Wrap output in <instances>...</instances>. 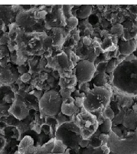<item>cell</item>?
I'll return each mask as SVG.
<instances>
[{"label": "cell", "mask_w": 137, "mask_h": 154, "mask_svg": "<svg viewBox=\"0 0 137 154\" xmlns=\"http://www.w3.org/2000/svg\"><path fill=\"white\" fill-rule=\"evenodd\" d=\"M37 20L35 17V11H23L17 14L16 23L19 28L30 32V29L34 30L35 26L38 25Z\"/></svg>", "instance_id": "ba28073f"}, {"label": "cell", "mask_w": 137, "mask_h": 154, "mask_svg": "<svg viewBox=\"0 0 137 154\" xmlns=\"http://www.w3.org/2000/svg\"><path fill=\"white\" fill-rule=\"evenodd\" d=\"M109 134H105V133H102L101 134L99 135V139L102 142V143H107V140H108V139H109Z\"/></svg>", "instance_id": "e575fe53"}, {"label": "cell", "mask_w": 137, "mask_h": 154, "mask_svg": "<svg viewBox=\"0 0 137 154\" xmlns=\"http://www.w3.org/2000/svg\"><path fill=\"white\" fill-rule=\"evenodd\" d=\"M48 13L45 11H41L39 12V18H45L46 16L48 15Z\"/></svg>", "instance_id": "ee69618b"}, {"label": "cell", "mask_w": 137, "mask_h": 154, "mask_svg": "<svg viewBox=\"0 0 137 154\" xmlns=\"http://www.w3.org/2000/svg\"><path fill=\"white\" fill-rule=\"evenodd\" d=\"M30 78H31V75L26 72L22 74L21 77H20V80L22 81V82H26L30 79Z\"/></svg>", "instance_id": "8d00e7d4"}, {"label": "cell", "mask_w": 137, "mask_h": 154, "mask_svg": "<svg viewBox=\"0 0 137 154\" xmlns=\"http://www.w3.org/2000/svg\"><path fill=\"white\" fill-rule=\"evenodd\" d=\"M6 140L5 137L0 135V152H1L5 147Z\"/></svg>", "instance_id": "74e56055"}, {"label": "cell", "mask_w": 137, "mask_h": 154, "mask_svg": "<svg viewBox=\"0 0 137 154\" xmlns=\"http://www.w3.org/2000/svg\"><path fill=\"white\" fill-rule=\"evenodd\" d=\"M62 103V98L60 92L55 90L46 91L39 101L41 118L57 116L61 112Z\"/></svg>", "instance_id": "5b68a950"}, {"label": "cell", "mask_w": 137, "mask_h": 154, "mask_svg": "<svg viewBox=\"0 0 137 154\" xmlns=\"http://www.w3.org/2000/svg\"><path fill=\"white\" fill-rule=\"evenodd\" d=\"M18 71L19 72V73L20 74H23L25 73H26V67L23 66V65H21V66H19Z\"/></svg>", "instance_id": "7bdbcfd3"}, {"label": "cell", "mask_w": 137, "mask_h": 154, "mask_svg": "<svg viewBox=\"0 0 137 154\" xmlns=\"http://www.w3.org/2000/svg\"><path fill=\"white\" fill-rule=\"evenodd\" d=\"M66 25L67 27L70 29L76 28L78 23V20L76 17L73 16L68 19H66Z\"/></svg>", "instance_id": "f546056e"}, {"label": "cell", "mask_w": 137, "mask_h": 154, "mask_svg": "<svg viewBox=\"0 0 137 154\" xmlns=\"http://www.w3.org/2000/svg\"><path fill=\"white\" fill-rule=\"evenodd\" d=\"M82 42H83V44L84 45L87 46H90V45H91V44H92V41H91V40H90V39L88 37H84V38H83Z\"/></svg>", "instance_id": "b9f144b4"}, {"label": "cell", "mask_w": 137, "mask_h": 154, "mask_svg": "<svg viewBox=\"0 0 137 154\" xmlns=\"http://www.w3.org/2000/svg\"><path fill=\"white\" fill-rule=\"evenodd\" d=\"M125 114H126V111L125 110H121L118 112V114L114 116V119H113L114 124L118 125V124L123 123V119H124V117L125 116Z\"/></svg>", "instance_id": "83f0119b"}, {"label": "cell", "mask_w": 137, "mask_h": 154, "mask_svg": "<svg viewBox=\"0 0 137 154\" xmlns=\"http://www.w3.org/2000/svg\"><path fill=\"white\" fill-rule=\"evenodd\" d=\"M20 74L18 70L11 65L3 67L0 66V83L11 86L19 79Z\"/></svg>", "instance_id": "30bf717a"}, {"label": "cell", "mask_w": 137, "mask_h": 154, "mask_svg": "<svg viewBox=\"0 0 137 154\" xmlns=\"http://www.w3.org/2000/svg\"><path fill=\"white\" fill-rule=\"evenodd\" d=\"M11 105L7 103L0 104V118L10 116L11 114L9 112V110L10 109Z\"/></svg>", "instance_id": "cb8c5ba5"}, {"label": "cell", "mask_w": 137, "mask_h": 154, "mask_svg": "<svg viewBox=\"0 0 137 154\" xmlns=\"http://www.w3.org/2000/svg\"><path fill=\"white\" fill-rule=\"evenodd\" d=\"M5 26V23L2 19H0V29H2Z\"/></svg>", "instance_id": "816d5d0a"}, {"label": "cell", "mask_w": 137, "mask_h": 154, "mask_svg": "<svg viewBox=\"0 0 137 154\" xmlns=\"http://www.w3.org/2000/svg\"><path fill=\"white\" fill-rule=\"evenodd\" d=\"M110 152V150L107 144H104L94 149L92 154H109Z\"/></svg>", "instance_id": "d4e9b609"}, {"label": "cell", "mask_w": 137, "mask_h": 154, "mask_svg": "<svg viewBox=\"0 0 137 154\" xmlns=\"http://www.w3.org/2000/svg\"><path fill=\"white\" fill-rule=\"evenodd\" d=\"M106 143L110 151L116 154H137V128L128 132L124 138H119L112 130Z\"/></svg>", "instance_id": "7a4b0ae2"}, {"label": "cell", "mask_w": 137, "mask_h": 154, "mask_svg": "<svg viewBox=\"0 0 137 154\" xmlns=\"http://www.w3.org/2000/svg\"><path fill=\"white\" fill-rule=\"evenodd\" d=\"M67 147L66 146L62 141L55 139L54 146L52 150L51 153L64 154Z\"/></svg>", "instance_id": "ac0fdd59"}, {"label": "cell", "mask_w": 137, "mask_h": 154, "mask_svg": "<svg viewBox=\"0 0 137 154\" xmlns=\"http://www.w3.org/2000/svg\"><path fill=\"white\" fill-rule=\"evenodd\" d=\"M99 46H100V45H99L98 42L97 41H94L93 42V48L94 49L97 48H98Z\"/></svg>", "instance_id": "f5cc1de1"}, {"label": "cell", "mask_w": 137, "mask_h": 154, "mask_svg": "<svg viewBox=\"0 0 137 154\" xmlns=\"http://www.w3.org/2000/svg\"><path fill=\"white\" fill-rule=\"evenodd\" d=\"M90 144V140L89 139H82L81 142L79 143V146L82 148L86 147L88 145Z\"/></svg>", "instance_id": "f35d334b"}, {"label": "cell", "mask_w": 137, "mask_h": 154, "mask_svg": "<svg viewBox=\"0 0 137 154\" xmlns=\"http://www.w3.org/2000/svg\"><path fill=\"white\" fill-rule=\"evenodd\" d=\"M112 95V90L107 86H94L84 98L83 107L90 112L104 109L109 105Z\"/></svg>", "instance_id": "3957f363"}, {"label": "cell", "mask_w": 137, "mask_h": 154, "mask_svg": "<svg viewBox=\"0 0 137 154\" xmlns=\"http://www.w3.org/2000/svg\"><path fill=\"white\" fill-rule=\"evenodd\" d=\"M53 75H54V77L55 78H58L60 76L59 72H58L57 70H55L54 72H53Z\"/></svg>", "instance_id": "db71d44e"}, {"label": "cell", "mask_w": 137, "mask_h": 154, "mask_svg": "<svg viewBox=\"0 0 137 154\" xmlns=\"http://www.w3.org/2000/svg\"><path fill=\"white\" fill-rule=\"evenodd\" d=\"M104 52V51L102 49V48H101V46H99L97 48L94 49V54L95 56H98L101 55V54H103V53Z\"/></svg>", "instance_id": "ab89813d"}, {"label": "cell", "mask_w": 137, "mask_h": 154, "mask_svg": "<svg viewBox=\"0 0 137 154\" xmlns=\"http://www.w3.org/2000/svg\"><path fill=\"white\" fill-rule=\"evenodd\" d=\"M107 34H108V33H107V32L106 30H103V31L101 32V35H102V36L106 35H107Z\"/></svg>", "instance_id": "11a10c76"}, {"label": "cell", "mask_w": 137, "mask_h": 154, "mask_svg": "<svg viewBox=\"0 0 137 154\" xmlns=\"http://www.w3.org/2000/svg\"><path fill=\"white\" fill-rule=\"evenodd\" d=\"M74 5H63L62 6V11L64 16L66 19L69 18L73 17L71 14V8H73Z\"/></svg>", "instance_id": "4dcf8cb0"}, {"label": "cell", "mask_w": 137, "mask_h": 154, "mask_svg": "<svg viewBox=\"0 0 137 154\" xmlns=\"http://www.w3.org/2000/svg\"><path fill=\"white\" fill-rule=\"evenodd\" d=\"M9 94H15L13 92L11 86L2 85L0 86V104L3 103V99L4 97Z\"/></svg>", "instance_id": "ffe728a7"}, {"label": "cell", "mask_w": 137, "mask_h": 154, "mask_svg": "<svg viewBox=\"0 0 137 154\" xmlns=\"http://www.w3.org/2000/svg\"><path fill=\"white\" fill-rule=\"evenodd\" d=\"M112 85L122 95L137 97V59L123 61L117 66L113 72Z\"/></svg>", "instance_id": "6da1fadb"}, {"label": "cell", "mask_w": 137, "mask_h": 154, "mask_svg": "<svg viewBox=\"0 0 137 154\" xmlns=\"http://www.w3.org/2000/svg\"><path fill=\"white\" fill-rule=\"evenodd\" d=\"M118 48L121 54L126 56L130 55L137 49V40L134 38L126 41L120 39L118 42Z\"/></svg>", "instance_id": "8fae6325"}, {"label": "cell", "mask_w": 137, "mask_h": 154, "mask_svg": "<svg viewBox=\"0 0 137 154\" xmlns=\"http://www.w3.org/2000/svg\"><path fill=\"white\" fill-rule=\"evenodd\" d=\"M102 116L104 117V119H108L113 121L115 116V113L111 107H106L104 108V111L102 113Z\"/></svg>", "instance_id": "4316f807"}, {"label": "cell", "mask_w": 137, "mask_h": 154, "mask_svg": "<svg viewBox=\"0 0 137 154\" xmlns=\"http://www.w3.org/2000/svg\"><path fill=\"white\" fill-rule=\"evenodd\" d=\"M34 144V139L29 135H26L22 138L21 142L18 146V153L19 154H25V151L29 147L33 146Z\"/></svg>", "instance_id": "5bb4252c"}, {"label": "cell", "mask_w": 137, "mask_h": 154, "mask_svg": "<svg viewBox=\"0 0 137 154\" xmlns=\"http://www.w3.org/2000/svg\"><path fill=\"white\" fill-rule=\"evenodd\" d=\"M78 107L74 103H67L63 102L61 107V112L67 116H71L78 110Z\"/></svg>", "instance_id": "9a60e30c"}, {"label": "cell", "mask_w": 137, "mask_h": 154, "mask_svg": "<svg viewBox=\"0 0 137 154\" xmlns=\"http://www.w3.org/2000/svg\"><path fill=\"white\" fill-rule=\"evenodd\" d=\"M126 57H127V56H126V55L121 54V55H118V59H119L120 60H121V62H123V61L125 60Z\"/></svg>", "instance_id": "f907efd6"}, {"label": "cell", "mask_w": 137, "mask_h": 154, "mask_svg": "<svg viewBox=\"0 0 137 154\" xmlns=\"http://www.w3.org/2000/svg\"><path fill=\"white\" fill-rule=\"evenodd\" d=\"M7 127H8L7 123L5 121H4L0 119V131H4Z\"/></svg>", "instance_id": "60d3db41"}, {"label": "cell", "mask_w": 137, "mask_h": 154, "mask_svg": "<svg viewBox=\"0 0 137 154\" xmlns=\"http://www.w3.org/2000/svg\"><path fill=\"white\" fill-rule=\"evenodd\" d=\"M20 6L18 5H13L11 6V11L13 12H16L19 9Z\"/></svg>", "instance_id": "681fc988"}, {"label": "cell", "mask_w": 137, "mask_h": 154, "mask_svg": "<svg viewBox=\"0 0 137 154\" xmlns=\"http://www.w3.org/2000/svg\"><path fill=\"white\" fill-rule=\"evenodd\" d=\"M30 110L31 109L26 102L22 99H15L9 110V112L17 119L21 121L26 119L29 116Z\"/></svg>", "instance_id": "9c48e42d"}, {"label": "cell", "mask_w": 137, "mask_h": 154, "mask_svg": "<svg viewBox=\"0 0 137 154\" xmlns=\"http://www.w3.org/2000/svg\"><path fill=\"white\" fill-rule=\"evenodd\" d=\"M117 61L118 60L117 58H113L107 62L106 67V73L113 72L117 66L118 65Z\"/></svg>", "instance_id": "7402d4cb"}, {"label": "cell", "mask_w": 137, "mask_h": 154, "mask_svg": "<svg viewBox=\"0 0 137 154\" xmlns=\"http://www.w3.org/2000/svg\"><path fill=\"white\" fill-rule=\"evenodd\" d=\"M109 154H116L115 153H114V152H111V151H110V152Z\"/></svg>", "instance_id": "9f6ffc18"}, {"label": "cell", "mask_w": 137, "mask_h": 154, "mask_svg": "<svg viewBox=\"0 0 137 154\" xmlns=\"http://www.w3.org/2000/svg\"><path fill=\"white\" fill-rule=\"evenodd\" d=\"M75 69L77 81L81 83L90 81L96 72V67L93 62L86 60L79 61Z\"/></svg>", "instance_id": "52a82bcc"}, {"label": "cell", "mask_w": 137, "mask_h": 154, "mask_svg": "<svg viewBox=\"0 0 137 154\" xmlns=\"http://www.w3.org/2000/svg\"><path fill=\"white\" fill-rule=\"evenodd\" d=\"M92 11V6L81 5L76 11V17L80 19H85L89 16Z\"/></svg>", "instance_id": "2e32d148"}, {"label": "cell", "mask_w": 137, "mask_h": 154, "mask_svg": "<svg viewBox=\"0 0 137 154\" xmlns=\"http://www.w3.org/2000/svg\"><path fill=\"white\" fill-rule=\"evenodd\" d=\"M55 139L60 140L73 150L79 149V143L83 139L79 127L73 122H67L57 128Z\"/></svg>", "instance_id": "277c9868"}, {"label": "cell", "mask_w": 137, "mask_h": 154, "mask_svg": "<svg viewBox=\"0 0 137 154\" xmlns=\"http://www.w3.org/2000/svg\"><path fill=\"white\" fill-rule=\"evenodd\" d=\"M123 125L129 130H135L137 128V112L133 109H129L126 111Z\"/></svg>", "instance_id": "7c38bea8"}, {"label": "cell", "mask_w": 137, "mask_h": 154, "mask_svg": "<svg viewBox=\"0 0 137 154\" xmlns=\"http://www.w3.org/2000/svg\"><path fill=\"white\" fill-rule=\"evenodd\" d=\"M52 42L54 46L60 45L64 40L62 33H55L52 35Z\"/></svg>", "instance_id": "484cf974"}, {"label": "cell", "mask_w": 137, "mask_h": 154, "mask_svg": "<svg viewBox=\"0 0 137 154\" xmlns=\"http://www.w3.org/2000/svg\"><path fill=\"white\" fill-rule=\"evenodd\" d=\"M79 127L83 139H89L98 128L99 123L96 116L83 107L81 112L78 114L74 122Z\"/></svg>", "instance_id": "8992f818"}, {"label": "cell", "mask_w": 137, "mask_h": 154, "mask_svg": "<svg viewBox=\"0 0 137 154\" xmlns=\"http://www.w3.org/2000/svg\"><path fill=\"white\" fill-rule=\"evenodd\" d=\"M53 46L52 37H48L43 40V50L44 51H47L49 48H51Z\"/></svg>", "instance_id": "1f68e13d"}, {"label": "cell", "mask_w": 137, "mask_h": 154, "mask_svg": "<svg viewBox=\"0 0 137 154\" xmlns=\"http://www.w3.org/2000/svg\"><path fill=\"white\" fill-rule=\"evenodd\" d=\"M93 149H83L81 151V154H92Z\"/></svg>", "instance_id": "f6af8a7d"}, {"label": "cell", "mask_w": 137, "mask_h": 154, "mask_svg": "<svg viewBox=\"0 0 137 154\" xmlns=\"http://www.w3.org/2000/svg\"><path fill=\"white\" fill-rule=\"evenodd\" d=\"M73 38L76 41H78L79 40V39H80V37H79V35L78 34H76H76H74L73 35Z\"/></svg>", "instance_id": "c3c4849f"}, {"label": "cell", "mask_w": 137, "mask_h": 154, "mask_svg": "<svg viewBox=\"0 0 137 154\" xmlns=\"http://www.w3.org/2000/svg\"><path fill=\"white\" fill-rule=\"evenodd\" d=\"M72 88L71 89H69V88H65V89H61L60 93L61 95L62 98V100L64 101L67 98L70 97L71 93H72Z\"/></svg>", "instance_id": "d6a6232c"}, {"label": "cell", "mask_w": 137, "mask_h": 154, "mask_svg": "<svg viewBox=\"0 0 137 154\" xmlns=\"http://www.w3.org/2000/svg\"><path fill=\"white\" fill-rule=\"evenodd\" d=\"M108 82L106 73H97L94 79V83L97 87H103L107 85Z\"/></svg>", "instance_id": "e0dca14e"}, {"label": "cell", "mask_w": 137, "mask_h": 154, "mask_svg": "<svg viewBox=\"0 0 137 154\" xmlns=\"http://www.w3.org/2000/svg\"><path fill=\"white\" fill-rule=\"evenodd\" d=\"M129 11L133 14H137V6H130V7L129 8Z\"/></svg>", "instance_id": "bcb514c9"}, {"label": "cell", "mask_w": 137, "mask_h": 154, "mask_svg": "<svg viewBox=\"0 0 137 154\" xmlns=\"http://www.w3.org/2000/svg\"><path fill=\"white\" fill-rule=\"evenodd\" d=\"M56 119H57L58 126H60V125L66 123L67 122L70 121V118L67 116L64 115L63 113H62V112H61L60 113H59V114L57 116Z\"/></svg>", "instance_id": "f1b7e54d"}, {"label": "cell", "mask_w": 137, "mask_h": 154, "mask_svg": "<svg viewBox=\"0 0 137 154\" xmlns=\"http://www.w3.org/2000/svg\"><path fill=\"white\" fill-rule=\"evenodd\" d=\"M56 58L60 69L64 71H71L74 69V65L73 63L70 60L65 53L61 52L57 54L56 55Z\"/></svg>", "instance_id": "4fadbf2b"}, {"label": "cell", "mask_w": 137, "mask_h": 154, "mask_svg": "<svg viewBox=\"0 0 137 154\" xmlns=\"http://www.w3.org/2000/svg\"><path fill=\"white\" fill-rule=\"evenodd\" d=\"M124 32L123 26L120 23H117L114 25L110 30V33L113 35L120 36Z\"/></svg>", "instance_id": "603a6c76"}, {"label": "cell", "mask_w": 137, "mask_h": 154, "mask_svg": "<svg viewBox=\"0 0 137 154\" xmlns=\"http://www.w3.org/2000/svg\"><path fill=\"white\" fill-rule=\"evenodd\" d=\"M112 121L106 119L104 122L98 127L99 131L102 133L107 134L111 130Z\"/></svg>", "instance_id": "44dd1931"}, {"label": "cell", "mask_w": 137, "mask_h": 154, "mask_svg": "<svg viewBox=\"0 0 137 154\" xmlns=\"http://www.w3.org/2000/svg\"><path fill=\"white\" fill-rule=\"evenodd\" d=\"M83 101H84L83 98L77 97V98L75 100L74 104L79 108V107H81L83 106Z\"/></svg>", "instance_id": "d590c367"}, {"label": "cell", "mask_w": 137, "mask_h": 154, "mask_svg": "<svg viewBox=\"0 0 137 154\" xmlns=\"http://www.w3.org/2000/svg\"><path fill=\"white\" fill-rule=\"evenodd\" d=\"M107 62H104L98 63L96 66V72H97V73H106V67L107 65Z\"/></svg>", "instance_id": "836d02e7"}, {"label": "cell", "mask_w": 137, "mask_h": 154, "mask_svg": "<svg viewBox=\"0 0 137 154\" xmlns=\"http://www.w3.org/2000/svg\"><path fill=\"white\" fill-rule=\"evenodd\" d=\"M9 40L7 39V37L6 36H2V37L0 39V45H5L8 43Z\"/></svg>", "instance_id": "7dc6e473"}, {"label": "cell", "mask_w": 137, "mask_h": 154, "mask_svg": "<svg viewBox=\"0 0 137 154\" xmlns=\"http://www.w3.org/2000/svg\"><path fill=\"white\" fill-rule=\"evenodd\" d=\"M100 46L104 51H113L116 50V48L114 46V45H113L111 39L110 38H105L102 44L100 45Z\"/></svg>", "instance_id": "d6986e66"}]
</instances>
